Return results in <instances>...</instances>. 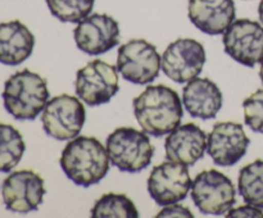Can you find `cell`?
<instances>
[{"label":"cell","mask_w":263,"mask_h":218,"mask_svg":"<svg viewBox=\"0 0 263 218\" xmlns=\"http://www.w3.org/2000/svg\"><path fill=\"white\" fill-rule=\"evenodd\" d=\"M73 37L80 50L100 55L120 44V26L110 15L94 13L77 23Z\"/></svg>","instance_id":"cell-13"},{"label":"cell","mask_w":263,"mask_h":218,"mask_svg":"<svg viewBox=\"0 0 263 218\" xmlns=\"http://www.w3.org/2000/svg\"><path fill=\"white\" fill-rule=\"evenodd\" d=\"M35 48V36L20 21L0 23V63L20 66L30 58Z\"/></svg>","instance_id":"cell-18"},{"label":"cell","mask_w":263,"mask_h":218,"mask_svg":"<svg viewBox=\"0 0 263 218\" xmlns=\"http://www.w3.org/2000/svg\"><path fill=\"white\" fill-rule=\"evenodd\" d=\"M95 0H46L49 10L61 22L79 23L91 13Z\"/></svg>","instance_id":"cell-22"},{"label":"cell","mask_w":263,"mask_h":218,"mask_svg":"<svg viewBox=\"0 0 263 218\" xmlns=\"http://www.w3.org/2000/svg\"><path fill=\"white\" fill-rule=\"evenodd\" d=\"M157 217H187V218H193L194 214L190 212L189 208L182 207V205L177 204H170V205H164L163 209L157 214Z\"/></svg>","instance_id":"cell-24"},{"label":"cell","mask_w":263,"mask_h":218,"mask_svg":"<svg viewBox=\"0 0 263 218\" xmlns=\"http://www.w3.org/2000/svg\"><path fill=\"white\" fill-rule=\"evenodd\" d=\"M108 155L122 172H140L151 164L154 148L144 131L131 127L116 128L107 137Z\"/></svg>","instance_id":"cell-4"},{"label":"cell","mask_w":263,"mask_h":218,"mask_svg":"<svg viewBox=\"0 0 263 218\" xmlns=\"http://www.w3.org/2000/svg\"><path fill=\"white\" fill-rule=\"evenodd\" d=\"M182 103L192 117L212 120L222 108V92L210 78H194L182 89Z\"/></svg>","instance_id":"cell-17"},{"label":"cell","mask_w":263,"mask_h":218,"mask_svg":"<svg viewBox=\"0 0 263 218\" xmlns=\"http://www.w3.org/2000/svg\"><path fill=\"white\" fill-rule=\"evenodd\" d=\"M238 189L247 204L263 209V161L257 159L240 169Z\"/></svg>","instance_id":"cell-20"},{"label":"cell","mask_w":263,"mask_h":218,"mask_svg":"<svg viewBox=\"0 0 263 218\" xmlns=\"http://www.w3.org/2000/svg\"><path fill=\"white\" fill-rule=\"evenodd\" d=\"M74 90L77 96L90 107L105 104L120 90L117 67L100 59L91 61L77 72Z\"/></svg>","instance_id":"cell-7"},{"label":"cell","mask_w":263,"mask_h":218,"mask_svg":"<svg viewBox=\"0 0 263 218\" xmlns=\"http://www.w3.org/2000/svg\"><path fill=\"white\" fill-rule=\"evenodd\" d=\"M86 120L85 107L80 97L62 94L46 103L43 110L44 131L55 140H72L81 132Z\"/></svg>","instance_id":"cell-6"},{"label":"cell","mask_w":263,"mask_h":218,"mask_svg":"<svg viewBox=\"0 0 263 218\" xmlns=\"http://www.w3.org/2000/svg\"><path fill=\"white\" fill-rule=\"evenodd\" d=\"M161 55L153 44L134 38L118 48L117 69L122 77L136 85L153 82L161 71Z\"/></svg>","instance_id":"cell-8"},{"label":"cell","mask_w":263,"mask_h":218,"mask_svg":"<svg viewBox=\"0 0 263 218\" xmlns=\"http://www.w3.org/2000/svg\"><path fill=\"white\" fill-rule=\"evenodd\" d=\"M249 144L240 123L218 122L208 135L207 151L217 166L230 167L246 155Z\"/></svg>","instance_id":"cell-14"},{"label":"cell","mask_w":263,"mask_h":218,"mask_svg":"<svg viewBox=\"0 0 263 218\" xmlns=\"http://www.w3.org/2000/svg\"><path fill=\"white\" fill-rule=\"evenodd\" d=\"M244 121L254 132L263 133V89L247 97L243 102Z\"/></svg>","instance_id":"cell-23"},{"label":"cell","mask_w":263,"mask_h":218,"mask_svg":"<svg viewBox=\"0 0 263 218\" xmlns=\"http://www.w3.org/2000/svg\"><path fill=\"white\" fill-rule=\"evenodd\" d=\"M258 15H259V19H261V23L263 25V0H261L258 5Z\"/></svg>","instance_id":"cell-26"},{"label":"cell","mask_w":263,"mask_h":218,"mask_svg":"<svg viewBox=\"0 0 263 218\" xmlns=\"http://www.w3.org/2000/svg\"><path fill=\"white\" fill-rule=\"evenodd\" d=\"M2 96L4 108L15 120L32 121L48 103V82L40 74L23 69L5 81Z\"/></svg>","instance_id":"cell-3"},{"label":"cell","mask_w":263,"mask_h":218,"mask_svg":"<svg viewBox=\"0 0 263 218\" xmlns=\"http://www.w3.org/2000/svg\"><path fill=\"white\" fill-rule=\"evenodd\" d=\"M192 199L203 214H225L236 202L235 186L222 172L207 169L192 182Z\"/></svg>","instance_id":"cell-5"},{"label":"cell","mask_w":263,"mask_h":218,"mask_svg":"<svg viewBox=\"0 0 263 218\" xmlns=\"http://www.w3.org/2000/svg\"><path fill=\"white\" fill-rule=\"evenodd\" d=\"M226 217H259L263 218V213L261 208L254 207V205L248 204L243 205V207H239L236 209H230L229 213L226 214Z\"/></svg>","instance_id":"cell-25"},{"label":"cell","mask_w":263,"mask_h":218,"mask_svg":"<svg viewBox=\"0 0 263 218\" xmlns=\"http://www.w3.org/2000/svg\"><path fill=\"white\" fill-rule=\"evenodd\" d=\"M45 194L43 177L31 169L12 172L3 182V202L10 212H33L40 207Z\"/></svg>","instance_id":"cell-12"},{"label":"cell","mask_w":263,"mask_h":218,"mask_svg":"<svg viewBox=\"0 0 263 218\" xmlns=\"http://www.w3.org/2000/svg\"><path fill=\"white\" fill-rule=\"evenodd\" d=\"M26 144L12 125L0 123V172H10L22 159Z\"/></svg>","instance_id":"cell-19"},{"label":"cell","mask_w":263,"mask_h":218,"mask_svg":"<svg viewBox=\"0 0 263 218\" xmlns=\"http://www.w3.org/2000/svg\"><path fill=\"white\" fill-rule=\"evenodd\" d=\"M134 114L144 132L161 137L180 126L184 109L174 89L156 85L148 86L134 99Z\"/></svg>","instance_id":"cell-1"},{"label":"cell","mask_w":263,"mask_h":218,"mask_svg":"<svg viewBox=\"0 0 263 218\" xmlns=\"http://www.w3.org/2000/svg\"><path fill=\"white\" fill-rule=\"evenodd\" d=\"M91 217L94 218H138L139 212L133 200L123 194L103 195L95 202L91 209Z\"/></svg>","instance_id":"cell-21"},{"label":"cell","mask_w":263,"mask_h":218,"mask_svg":"<svg viewBox=\"0 0 263 218\" xmlns=\"http://www.w3.org/2000/svg\"><path fill=\"white\" fill-rule=\"evenodd\" d=\"M207 133L194 123L177 126L164 143L166 158L187 167L194 166L207 150Z\"/></svg>","instance_id":"cell-15"},{"label":"cell","mask_w":263,"mask_h":218,"mask_svg":"<svg viewBox=\"0 0 263 218\" xmlns=\"http://www.w3.org/2000/svg\"><path fill=\"white\" fill-rule=\"evenodd\" d=\"M189 19L207 35H222L236 15L234 0H189Z\"/></svg>","instance_id":"cell-16"},{"label":"cell","mask_w":263,"mask_h":218,"mask_svg":"<svg viewBox=\"0 0 263 218\" xmlns=\"http://www.w3.org/2000/svg\"><path fill=\"white\" fill-rule=\"evenodd\" d=\"M109 162L107 148L97 137L76 136L63 149L59 164L73 184L89 187L104 179Z\"/></svg>","instance_id":"cell-2"},{"label":"cell","mask_w":263,"mask_h":218,"mask_svg":"<svg viewBox=\"0 0 263 218\" xmlns=\"http://www.w3.org/2000/svg\"><path fill=\"white\" fill-rule=\"evenodd\" d=\"M187 166L167 161L158 164L148 179V191L158 205H170L184 200L192 189Z\"/></svg>","instance_id":"cell-11"},{"label":"cell","mask_w":263,"mask_h":218,"mask_svg":"<svg viewBox=\"0 0 263 218\" xmlns=\"http://www.w3.org/2000/svg\"><path fill=\"white\" fill-rule=\"evenodd\" d=\"M223 49L229 56L246 67L263 62V27L256 21L241 18L223 32Z\"/></svg>","instance_id":"cell-9"},{"label":"cell","mask_w":263,"mask_h":218,"mask_svg":"<svg viewBox=\"0 0 263 218\" xmlns=\"http://www.w3.org/2000/svg\"><path fill=\"white\" fill-rule=\"evenodd\" d=\"M259 77H261V81L263 84V62L261 63V68H259Z\"/></svg>","instance_id":"cell-27"},{"label":"cell","mask_w":263,"mask_h":218,"mask_svg":"<svg viewBox=\"0 0 263 218\" xmlns=\"http://www.w3.org/2000/svg\"><path fill=\"white\" fill-rule=\"evenodd\" d=\"M205 63L204 46L194 38H177L161 56L163 73L177 84L197 78Z\"/></svg>","instance_id":"cell-10"}]
</instances>
